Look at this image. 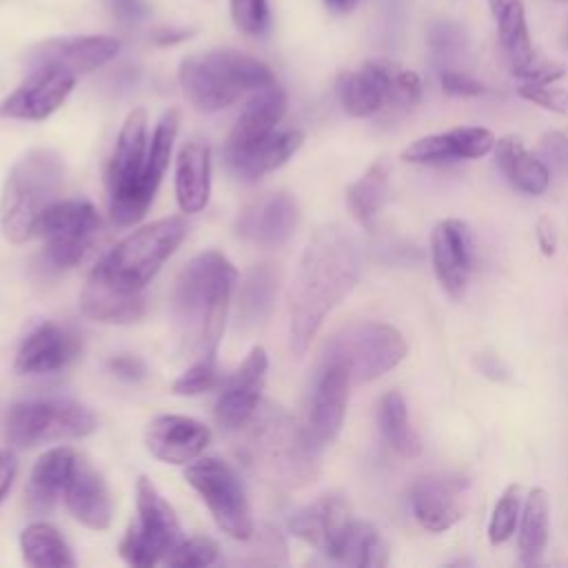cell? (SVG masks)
<instances>
[{"instance_id":"26","label":"cell","mask_w":568,"mask_h":568,"mask_svg":"<svg viewBox=\"0 0 568 568\" xmlns=\"http://www.w3.org/2000/svg\"><path fill=\"white\" fill-rule=\"evenodd\" d=\"M459 479L450 477H422L410 486L408 501L413 517L428 532H444L462 519L457 495L462 490Z\"/></svg>"},{"instance_id":"36","label":"cell","mask_w":568,"mask_h":568,"mask_svg":"<svg viewBox=\"0 0 568 568\" xmlns=\"http://www.w3.org/2000/svg\"><path fill=\"white\" fill-rule=\"evenodd\" d=\"M550 532V501L544 488H532L521 506L517 546L524 564H535L546 550Z\"/></svg>"},{"instance_id":"57","label":"cell","mask_w":568,"mask_h":568,"mask_svg":"<svg viewBox=\"0 0 568 568\" xmlns=\"http://www.w3.org/2000/svg\"><path fill=\"white\" fill-rule=\"evenodd\" d=\"M357 2L359 0H324V4H326V9L331 11V13H351L355 7H357Z\"/></svg>"},{"instance_id":"22","label":"cell","mask_w":568,"mask_h":568,"mask_svg":"<svg viewBox=\"0 0 568 568\" xmlns=\"http://www.w3.org/2000/svg\"><path fill=\"white\" fill-rule=\"evenodd\" d=\"M304 142L297 129H275L266 138L246 146H224L222 158L226 171L242 182H255L282 166Z\"/></svg>"},{"instance_id":"5","label":"cell","mask_w":568,"mask_h":568,"mask_svg":"<svg viewBox=\"0 0 568 568\" xmlns=\"http://www.w3.org/2000/svg\"><path fill=\"white\" fill-rule=\"evenodd\" d=\"M64 184L62 158L51 149H33L22 155L9 171L2 204L0 226L9 242H27L33 237L40 215L60 200Z\"/></svg>"},{"instance_id":"44","label":"cell","mask_w":568,"mask_h":568,"mask_svg":"<svg viewBox=\"0 0 568 568\" xmlns=\"http://www.w3.org/2000/svg\"><path fill=\"white\" fill-rule=\"evenodd\" d=\"M229 11L233 24L246 36H262L271 27L268 0H231Z\"/></svg>"},{"instance_id":"6","label":"cell","mask_w":568,"mask_h":568,"mask_svg":"<svg viewBox=\"0 0 568 568\" xmlns=\"http://www.w3.org/2000/svg\"><path fill=\"white\" fill-rule=\"evenodd\" d=\"M146 149V113L144 109H133L120 126L115 149L106 164L109 213L118 226L138 224L158 193L144 173Z\"/></svg>"},{"instance_id":"3","label":"cell","mask_w":568,"mask_h":568,"mask_svg":"<svg viewBox=\"0 0 568 568\" xmlns=\"http://www.w3.org/2000/svg\"><path fill=\"white\" fill-rule=\"evenodd\" d=\"M244 433L242 453L266 479L297 488L315 479L320 473L322 446L313 439L306 424H300L277 406H262L251 422L240 430Z\"/></svg>"},{"instance_id":"38","label":"cell","mask_w":568,"mask_h":568,"mask_svg":"<svg viewBox=\"0 0 568 568\" xmlns=\"http://www.w3.org/2000/svg\"><path fill=\"white\" fill-rule=\"evenodd\" d=\"M277 295V271L271 264L253 266L240 284V317L260 324L268 317Z\"/></svg>"},{"instance_id":"34","label":"cell","mask_w":568,"mask_h":568,"mask_svg":"<svg viewBox=\"0 0 568 568\" xmlns=\"http://www.w3.org/2000/svg\"><path fill=\"white\" fill-rule=\"evenodd\" d=\"M20 550L22 559L36 568L75 566V557L67 539L47 521H33L20 532Z\"/></svg>"},{"instance_id":"42","label":"cell","mask_w":568,"mask_h":568,"mask_svg":"<svg viewBox=\"0 0 568 568\" xmlns=\"http://www.w3.org/2000/svg\"><path fill=\"white\" fill-rule=\"evenodd\" d=\"M220 557V546L204 535L189 537L171 548L164 564L171 568H202L215 564Z\"/></svg>"},{"instance_id":"4","label":"cell","mask_w":568,"mask_h":568,"mask_svg":"<svg viewBox=\"0 0 568 568\" xmlns=\"http://www.w3.org/2000/svg\"><path fill=\"white\" fill-rule=\"evenodd\" d=\"M184 98L202 113L235 104L242 95L275 82L273 71L257 58L237 49H209L186 55L178 69Z\"/></svg>"},{"instance_id":"15","label":"cell","mask_w":568,"mask_h":568,"mask_svg":"<svg viewBox=\"0 0 568 568\" xmlns=\"http://www.w3.org/2000/svg\"><path fill=\"white\" fill-rule=\"evenodd\" d=\"M430 262L437 282L453 300H462L473 271V237L462 220H442L430 233Z\"/></svg>"},{"instance_id":"18","label":"cell","mask_w":568,"mask_h":568,"mask_svg":"<svg viewBox=\"0 0 568 568\" xmlns=\"http://www.w3.org/2000/svg\"><path fill=\"white\" fill-rule=\"evenodd\" d=\"M300 222L297 202L288 193H266L248 202L237 220L235 233L255 246L284 244Z\"/></svg>"},{"instance_id":"10","label":"cell","mask_w":568,"mask_h":568,"mask_svg":"<svg viewBox=\"0 0 568 568\" xmlns=\"http://www.w3.org/2000/svg\"><path fill=\"white\" fill-rule=\"evenodd\" d=\"M182 541V528L173 506L162 497L149 477L135 484V519L118 544L120 557L138 568H151Z\"/></svg>"},{"instance_id":"37","label":"cell","mask_w":568,"mask_h":568,"mask_svg":"<svg viewBox=\"0 0 568 568\" xmlns=\"http://www.w3.org/2000/svg\"><path fill=\"white\" fill-rule=\"evenodd\" d=\"M333 561L359 568H379L388 564V548L375 526L353 519Z\"/></svg>"},{"instance_id":"31","label":"cell","mask_w":568,"mask_h":568,"mask_svg":"<svg viewBox=\"0 0 568 568\" xmlns=\"http://www.w3.org/2000/svg\"><path fill=\"white\" fill-rule=\"evenodd\" d=\"M495 162L506 182L526 193L541 195L550 184V173L537 153H530L519 135H504L495 142Z\"/></svg>"},{"instance_id":"32","label":"cell","mask_w":568,"mask_h":568,"mask_svg":"<svg viewBox=\"0 0 568 568\" xmlns=\"http://www.w3.org/2000/svg\"><path fill=\"white\" fill-rule=\"evenodd\" d=\"M490 16L497 27L499 44L510 62V71H517L537 58L528 31L526 9L521 0H488Z\"/></svg>"},{"instance_id":"23","label":"cell","mask_w":568,"mask_h":568,"mask_svg":"<svg viewBox=\"0 0 568 568\" xmlns=\"http://www.w3.org/2000/svg\"><path fill=\"white\" fill-rule=\"evenodd\" d=\"M118 53L120 40L113 36H58L36 44L29 53V60L31 67L53 62L78 75L104 67Z\"/></svg>"},{"instance_id":"46","label":"cell","mask_w":568,"mask_h":568,"mask_svg":"<svg viewBox=\"0 0 568 568\" xmlns=\"http://www.w3.org/2000/svg\"><path fill=\"white\" fill-rule=\"evenodd\" d=\"M422 91H424L422 78L415 71L395 64L393 78H390V106L410 109L413 104L419 102Z\"/></svg>"},{"instance_id":"7","label":"cell","mask_w":568,"mask_h":568,"mask_svg":"<svg viewBox=\"0 0 568 568\" xmlns=\"http://www.w3.org/2000/svg\"><path fill=\"white\" fill-rule=\"evenodd\" d=\"M186 237V224L182 217H162L155 220L122 242H118L95 266L91 273L106 280L109 284L131 291L144 293L146 284L155 277L162 264L175 253V248Z\"/></svg>"},{"instance_id":"39","label":"cell","mask_w":568,"mask_h":568,"mask_svg":"<svg viewBox=\"0 0 568 568\" xmlns=\"http://www.w3.org/2000/svg\"><path fill=\"white\" fill-rule=\"evenodd\" d=\"M178 129H180V111L178 109H169L162 113V118L158 120L149 149H146V164H144V173L146 180L158 189L162 182V175L169 166L171 160V151H173V142L178 138Z\"/></svg>"},{"instance_id":"45","label":"cell","mask_w":568,"mask_h":568,"mask_svg":"<svg viewBox=\"0 0 568 568\" xmlns=\"http://www.w3.org/2000/svg\"><path fill=\"white\" fill-rule=\"evenodd\" d=\"M537 155L548 173L568 178V135L561 131H546L539 138Z\"/></svg>"},{"instance_id":"54","label":"cell","mask_w":568,"mask_h":568,"mask_svg":"<svg viewBox=\"0 0 568 568\" xmlns=\"http://www.w3.org/2000/svg\"><path fill=\"white\" fill-rule=\"evenodd\" d=\"M193 36V29H180V27H162L153 33V42L160 47H171V44H180L184 40H189Z\"/></svg>"},{"instance_id":"43","label":"cell","mask_w":568,"mask_h":568,"mask_svg":"<svg viewBox=\"0 0 568 568\" xmlns=\"http://www.w3.org/2000/svg\"><path fill=\"white\" fill-rule=\"evenodd\" d=\"M220 386V371L215 364V355L211 357H197L173 384L171 393L184 395V397H195L202 393H209Z\"/></svg>"},{"instance_id":"1","label":"cell","mask_w":568,"mask_h":568,"mask_svg":"<svg viewBox=\"0 0 568 568\" xmlns=\"http://www.w3.org/2000/svg\"><path fill=\"white\" fill-rule=\"evenodd\" d=\"M362 268L355 237L328 224L306 242L288 288V339L295 355L306 353L328 313L353 291Z\"/></svg>"},{"instance_id":"2","label":"cell","mask_w":568,"mask_h":568,"mask_svg":"<svg viewBox=\"0 0 568 568\" xmlns=\"http://www.w3.org/2000/svg\"><path fill=\"white\" fill-rule=\"evenodd\" d=\"M235 282L237 273L220 251L197 253L182 268L171 297V317L184 353L195 357L215 355Z\"/></svg>"},{"instance_id":"49","label":"cell","mask_w":568,"mask_h":568,"mask_svg":"<svg viewBox=\"0 0 568 568\" xmlns=\"http://www.w3.org/2000/svg\"><path fill=\"white\" fill-rule=\"evenodd\" d=\"M439 84H442L444 93L455 95V98H475V95L484 93V84L457 67L442 69Z\"/></svg>"},{"instance_id":"24","label":"cell","mask_w":568,"mask_h":568,"mask_svg":"<svg viewBox=\"0 0 568 568\" xmlns=\"http://www.w3.org/2000/svg\"><path fill=\"white\" fill-rule=\"evenodd\" d=\"M395 62L368 60L337 78V98L353 118H371L390 106V78Z\"/></svg>"},{"instance_id":"56","label":"cell","mask_w":568,"mask_h":568,"mask_svg":"<svg viewBox=\"0 0 568 568\" xmlns=\"http://www.w3.org/2000/svg\"><path fill=\"white\" fill-rule=\"evenodd\" d=\"M537 240H539V246L546 255H552L555 253V231H552V224L550 220L541 217L539 224H537Z\"/></svg>"},{"instance_id":"20","label":"cell","mask_w":568,"mask_h":568,"mask_svg":"<svg viewBox=\"0 0 568 568\" xmlns=\"http://www.w3.org/2000/svg\"><path fill=\"white\" fill-rule=\"evenodd\" d=\"M353 513L342 495H322L313 504L300 508L288 519V530L324 552L326 557L335 559L339 544L353 521Z\"/></svg>"},{"instance_id":"55","label":"cell","mask_w":568,"mask_h":568,"mask_svg":"<svg viewBox=\"0 0 568 568\" xmlns=\"http://www.w3.org/2000/svg\"><path fill=\"white\" fill-rule=\"evenodd\" d=\"M477 366L484 375H488L493 379H506L508 377V368L504 366V362L497 355H479Z\"/></svg>"},{"instance_id":"28","label":"cell","mask_w":568,"mask_h":568,"mask_svg":"<svg viewBox=\"0 0 568 568\" xmlns=\"http://www.w3.org/2000/svg\"><path fill=\"white\" fill-rule=\"evenodd\" d=\"M80 455L69 446H55L38 457L27 484V506L33 513H49L71 479Z\"/></svg>"},{"instance_id":"8","label":"cell","mask_w":568,"mask_h":568,"mask_svg":"<svg viewBox=\"0 0 568 568\" xmlns=\"http://www.w3.org/2000/svg\"><path fill=\"white\" fill-rule=\"evenodd\" d=\"M406 353L408 344L395 326L357 320L344 324L326 339L320 362L339 364L353 384H366L393 371Z\"/></svg>"},{"instance_id":"25","label":"cell","mask_w":568,"mask_h":568,"mask_svg":"<svg viewBox=\"0 0 568 568\" xmlns=\"http://www.w3.org/2000/svg\"><path fill=\"white\" fill-rule=\"evenodd\" d=\"M64 506L75 521L91 530H106L111 524V495L102 475L87 462L78 459L64 488Z\"/></svg>"},{"instance_id":"27","label":"cell","mask_w":568,"mask_h":568,"mask_svg":"<svg viewBox=\"0 0 568 568\" xmlns=\"http://www.w3.org/2000/svg\"><path fill=\"white\" fill-rule=\"evenodd\" d=\"M144 293H131L89 273L80 293V313L100 324H133L144 315Z\"/></svg>"},{"instance_id":"30","label":"cell","mask_w":568,"mask_h":568,"mask_svg":"<svg viewBox=\"0 0 568 568\" xmlns=\"http://www.w3.org/2000/svg\"><path fill=\"white\" fill-rule=\"evenodd\" d=\"M286 113V93L275 82L251 93L224 146H246L273 133Z\"/></svg>"},{"instance_id":"41","label":"cell","mask_w":568,"mask_h":568,"mask_svg":"<svg viewBox=\"0 0 568 568\" xmlns=\"http://www.w3.org/2000/svg\"><path fill=\"white\" fill-rule=\"evenodd\" d=\"M521 515V499H519V486L510 484L497 499L490 521H488V541L493 546L504 544L513 537Z\"/></svg>"},{"instance_id":"17","label":"cell","mask_w":568,"mask_h":568,"mask_svg":"<svg viewBox=\"0 0 568 568\" xmlns=\"http://www.w3.org/2000/svg\"><path fill=\"white\" fill-rule=\"evenodd\" d=\"M82 348L80 335L64 324L44 320L36 324L20 342L16 371L20 375H47L64 368Z\"/></svg>"},{"instance_id":"52","label":"cell","mask_w":568,"mask_h":568,"mask_svg":"<svg viewBox=\"0 0 568 568\" xmlns=\"http://www.w3.org/2000/svg\"><path fill=\"white\" fill-rule=\"evenodd\" d=\"M104 4L122 22H140L151 11L146 0H104Z\"/></svg>"},{"instance_id":"50","label":"cell","mask_w":568,"mask_h":568,"mask_svg":"<svg viewBox=\"0 0 568 568\" xmlns=\"http://www.w3.org/2000/svg\"><path fill=\"white\" fill-rule=\"evenodd\" d=\"M564 73H566L564 64L555 60H544V58H535L526 67L513 71V75L526 84H552L555 80L564 78Z\"/></svg>"},{"instance_id":"12","label":"cell","mask_w":568,"mask_h":568,"mask_svg":"<svg viewBox=\"0 0 568 568\" xmlns=\"http://www.w3.org/2000/svg\"><path fill=\"white\" fill-rule=\"evenodd\" d=\"M184 479L206 504L217 528L231 539H248L255 524L244 481L237 470L220 457H197L184 468Z\"/></svg>"},{"instance_id":"40","label":"cell","mask_w":568,"mask_h":568,"mask_svg":"<svg viewBox=\"0 0 568 568\" xmlns=\"http://www.w3.org/2000/svg\"><path fill=\"white\" fill-rule=\"evenodd\" d=\"M246 544L244 557H240V564L248 566H286L288 564V550L286 541L273 526H255L248 539H242Z\"/></svg>"},{"instance_id":"13","label":"cell","mask_w":568,"mask_h":568,"mask_svg":"<svg viewBox=\"0 0 568 568\" xmlns=\"http://www.w3.org/2000/svg\"><path fill=\"white\" fill-rule=\"evenodd\" d=\"M75 87V73L53 64H33L31 73L0 102V118L40 122L55 113Z\"/></svg>"},{"instance_id":"16","label":"cell","mask_w":568,"mask_h":568,"mask_svg":"<svg viewBox=\"0 0 568 568\" xmlns=\"http://www.w3.org/2000/svg\"><path fill=\"white\" fill-rule=\"evenodd\" d=\"M351 384V375L344 366L333 362H320L311 390L306 428L322 448L331 444L342 430Z\"/></svg>"},{"instance_id":"19","label":"cell","mask_w":568,"mask_h":568,"mask_svg":"<svg viewBox=\"0 0 568 568\" xmlns=\"http://www.w3.org/2000/svg\"><path fill=\"white\" fill-rule=\"evenodd\" d=\"M211 442V430L202 422L186 415H158L146 424L144 444L149 453L175 466H186L197 459Z\"/></svg>"},{"instance_id":"9","label":"cell","mask_w":568,"mask_h":568,"mask_svg":"<svg viewBox=\"0 0 568 568\" xmlns=\"http://www.w3.org/2000/svg\"><path fill=\"white\" fill-rule=\"evenodd\" d=\"M98 428L95 415L67 397L16 402L2 424V435L13 448H33L53 442L80 439Z\"/></svg>"},{"instance_id":"11","label":"cell","mask_w":568,"mask_h":568,"mask_svg":"<svg viewBox=\"0 0 568 568\" xmlns=\"http://www.w3.org/2000/svg\"><path fill=\"white\" fill-rule=\"evenodd\" d=\"M100 233V215L87 200H58L36 222L33 237L42 240V268L62 273L91 251Z\"/></svg>"},{"instance_id":"14","label":"cell","mask_w":568,"mask_h":568,"mask_svg":"<svg viewBox=\"0 0 568 568\" xmlns=\"http://www.w3.org/2000/svg\"><path fill=\"white\" fill-rule=\"evenodd\" d=\"M268 355L262 346H253L235 373L224 382L215 402V422L224 433H240L255 410L266 382Z\"/></svg>"},{"instance_id":"47","label":"cell","mask_w":568,"mask_h":568,"mask_svg":"<svg viewBox=\"0 0 568 568\" xmlns=\"http://www.w3.org/2000/svg\"><path fill=\"white\" fill-rule=\"evenodd\" d=\"M430 49H433L435 60L442 62L444 69H448L450 62L462 53L464 38L459 33V29H455L453 24H439L430 33Z\"/></svg>"},{"instance_id":"33","label":"cell","mask_w":568,"mask_h":568,"mask_svg":"<svg viewBox=\"0 0 568 568\" xmlns=\"http://www.w3.org/2000/svg\"><path fill=\"white\" fill-rule=\"evenodd\" d=\"M388 182H390V164L382 158L373 162L362 178H357L348 191L346 202L353 217L364 226L373 229L379 211L388 200Z\"/></svg>"},{"instance_id":"48","label":"cell","mask_w":568,"mask_h":568,"mask_svg":"<svg viewBox=\"0 0 568 568\" xmlns=\"http://www.w3.org/2000/svg\"><path fill=\"white\" fill-rule=\"evenodd\" d=\"M519 95L532 104H539L541 109L555 111V113H568V91L557 89L552 84H519Z\"/></svg>"},{"instance_id":"35","label":"cell","mask_w":568,"mask_h":568,"mask_svg":"<svg viewBox=\"0 0 568 568\" xmlns=\"http://www.w3.org/2000/svg\"><path fill=\"white\" fill-rule=\"evenodd\" d=\"M377 424L384 442L402 457H417L422 442L408 419V406L399 390H388L377 404Z\"/></svg>"},{"instance_id":"53","label":"cell","mask_w":568,"mask_h":568,"mask_svg":"<svg viewBox=\"0 0 568 568\" xmlns=\"http://www.w3.org/2000/svg\"><path fill=\"white\" fill-rule=\"evenodd\" d=\"M16 473H18V459H16V455H13L9 448H2V450H0V506H2L4 497H7V493H9L11 486H13Z\"/></svg>"},{"instance_id":"29","label":"cell","mask_w":568,"mask_h":568,"mask_svg":"<svg viewBox=\"0 0 568 568\" xmlns=\"http://www.w3.org/2000/svg\"><path fill=\"white\" fill-rule=\"evenodd\" d=\"M211 195V149L204 140H186L175 160V197L180 211L191 215L206 206Z\"/></svg>"},{"instance_id":"21","label":"cell","mask_w":568,"mask_h":568,"mask_svg":"<svg viewBox=\"0 0 568 568\" xmlns=\"http://www.w3.org/2000/svg\"><path fill=\"white\" fill-rule=\"evenodd\" d=\"M497 138L486 126H455L410 142L402 158L413 164H446L484 158L495 149Z\"/></svg>"},{"instance_id":"51","label":"cell","mask_w":568,"mask_h":568,"mask_svg":"<svg viewBox=\"0 0 568 568\" xmlns=\"http://www.w3.org/2000/svg\"><path fill=\"white\" fill-rule=\"evenodd\" d=\"M106 368L124 382H140L146 377V364L138 355H131V353H120V355L109 357Z\"/></svg>"}]
</instances>
